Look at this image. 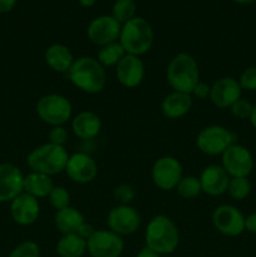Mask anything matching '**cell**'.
<instances>
[{
	"mask_svg": "<svg viewBox=\"0 0 256 257\" xmlns=\"http://www.w3.org/2000/svg\"><path fill=\"white\" fill-rule=\"evenodd\" d=\"M68 160L69 155L65 147L53 143H45L28 155L27 163L32 172L44 173L52 177L65 171Z\"/></svg>",
	"mask_w": 256,
	"mask_h": 257,
	"instance_id": "277c9868",
	"label": "cell"
},
{
	"mask_svg": "<svg viewBox=\"0 0 256 257\" xmlns=\"http://www.w3.org/2000/svg\"><path fill=\"white\" fill-rule=\"evenodd\" d=\"M48 137H49V143L64 147L68 141V132L62 125H55V127H52Z\"/></svg>",
	"mask_w": 256,
	"mask_h": 257,
	"instance_id": "e575fe53",
	"label": "cell"
},
{
	"mask_svg": "<svg viewBox=\"0 0 256 257\" xmlns=\"http://www.w3.org/2000/svg\"><path fill=\"white\" fill-rule=\"evenodd\" d=\"M237 136L222 125H208L200 131L196 146L207 156L222 155L230 146L235 145Z\"/></svg>",
	"mask_w": 256,
	"mask_h": 257,
	"instance_id": "8992f818",
	"label": "cell"
},
{
	"mask_svg": "<svg viewBox=\"0 0 256 257\" xmlns=\"http://www.w3.org/2000/svg\"><path fill=\"white\" fill-rule=\"evenodd\" d=\"M253 105L248 102L247 99H243V98H240L238 100H236L232 105L230 107L231 113L232 115H235L238 119H248L251 115V112H252Z\"/></svg>",
	"mask_w": 256,
	"mask_h": 257,
	"instance_id": "d6a6232c",
	"label": "cell"
},
{
	"mask_svg": "<svg viewBox=\"0 0 256 257\" xmlns=\"http://www.w3.org/2000/svg\"><path fill=\"white\" fill-rule=\"evenodd\" d=\"M212 223L216 230L225 236L241 235L245 231V216L235 206L221 205L212 213Z\"/></svg>",
	"mask_w": 256,
	"mask_h": 257,
	"instance_id": "8fae6325",
	"label": "cell"
},
{
	"mask_svg": "<svg viewBox=\"0 0 256 257\" xmlns=\"http://www.w3.org/2000/svg\"><path fill=\"white\" fill-rule=\"evenodd\" d=\"M18 0H0V13H9L17 5Z\"/></svg>",
	"mask_w": 256,
	"mask_h": 257,
	"instance_id": "f35d334b",
	"label": "cell"
},
{
	"mask_svg": "<svg viewBox=\"0 0 256 257\" xmlns=\"http://www.w3.org/2000/svg\"><path fill=\"white\" fill-rule=\"evenodd\" d=\"M54 183L50 176L39 172H30L24 176V192L35 198L48 197Z\"/></svg>",
	"mask_w": 256,
	"mask_h": 257,
	"instance_id": "cb8c5ba5",
	"label": "cell"
},
{
	"mask_svg": "<svg viewBox=\"0 0 256 257\" xmlns=\"http://www.w3.org/2000/svg\"><path fill=\"white\" fill-rule=\"evenodd\" d=\"M48 201L54 207L55 210L59 211L65 207H69L70 203V195L64 187L62 186H54L53 190L50 191L49 196H48Z\"/></svg>",
	"mask_w": 256,
	"mask_h": 257,
	"instance_id": "f546056e",
	"label": "cell"
},
{
	"mask_svg": "<svg viewBox=\"0 0 256 257\" xmlns=\"http://www.w3.org/2000/svg\"><path fill=\"white\" fill-rule=\"evenodd\" d=\"M241 89L238 80L232 77H223L211 85L210 99L217 108H230L236 100L241 98Z\"/></svg>",
	"mask_w": 256,
	"mask_h": 257,
	"instance_id": "e0dca14e",
	"label": "cell"
},
{
	"mask_svg": "<svg viewBox=\"0 0 256 257\" xmlns=\"http://www.w3.org/2000/svg\"><path fill=\"white\" fill-rule=\"evenodd\" d=\"M87 250L92 257H119L124 250L122 236L110 230H95L87 240Z\"/></svg>",
	"mask_w": 256,
	"mask_h": 257,
	"instance_id": "ba28073f",
	"label": "cell"
},
{
	"mask_svg": "<svg viewBox=\"0 0 256 257\" xmlns=\"http://www.w3.org/2000/svg\"><path fill=\"white\" fill-rule=\"evenodd\" d=\"M87 251V240L79 235H63L57 243L59 257H82Z\"/></svg>",
	"mask_w": 256,
	"mask_h": 257,
	"instance_id": "d4e9b609",
	"label": "cell"
},
{
	"mask_svg": "<svg viewBox=\"0 0 256 257\" xmlns=\"http://www.w3.org/2000/svg\"><path fill=\"white\" fill-rule=\"evenodd\" d=\"M127 54H146L153 44V30L150 23L141 17H136L122 25L119 40Z\"/></svg>",
	"mask_w": 256,
	"mask_h": 257,
	"instance_id": "5b68a950",
	"label": "cell"
},
{
	"mask_svg": "<svg viewBox=\"0 0 256 257\" xmlns=\"http://www.w3.org/2000/svg\"><path fill=\"white\" fill-rule=\"evenodd\" d=\"M45 63L54 72L68 73L74 63V57L68 47L63 44H53L44 53Z\"/></svg>",
	"mask_w": 256,
	"mask_h": 257,
	"instance_id": "7402d4cb",
	"label": "cell"
},
{
	"mask_svg": "<svg viewBox=\"0 0 256 257\" xmlns=\"http://www.w3.org/2000/svg\"><path fill=\"white\" fill-rule=\"evenodd\" d=\"M127 54L119 42L110 43V44L100 47L98 52L97 60L103 67H117L118 63L123 59V57Z\"/></svg>",
	"mask_w": 256,
	"mask_h": 257,
	"instance_id": "484cf974",
	"label": "cell"
},
{
	"mask_svg": "<svg viewBox=\"0 0 256 257\" xmlns=\"http://www.w3.org/2000/svg\"><path fill=\"white\" fill-rule=\"evenodd\" d=\"M122 25L112 15H100L94 18L87 28V37L93 44L104 47L119 40Z\"/></svg>",
	"mask_w": 256,
	"mask_h": 257,
	"instance_id": "4fadbf2b",
	"label": "cell"
},
{
	"mask_svg": "<svg viewBox=\"0 0 256 257\" xmlns=\"http://www.w3.org/2000/svg\"><path fill=\"white\" fill-rule=\"evenodd\" d=\"M166 78L175 92L191 94L196 84L200 82V69L192 55L178 53L168 63Z\"/></svg>",
	"mask_w": 256,
	"mask_h": 257,
	"instance_id": "3957f363",
	"label": "cell"
},
{
	"mask_svg": "<svg viewBox=\"0 0 256 257\" xmlns=\"http://www.w3.org/2000/svg\"><path fill=\"white\" fill-rule=\"evenodd\" d=\"M24 192V175L13 163H0V203L12 202Z\"/></svg>",
	"mask_w": 256,
	"mask_h": 257,
	"instance_id": "9a60e30c",
	"label": "cell"
},
{
	"mask_svg": "<svg viewBox=\"0 0 256 257\" xmlns=\"http://www.w3.org/2000/svg\"><path fill=\"white\" fill-rule=\"evenodd\" d=\"M176 188H177L178 195L182 198H186V200L197 197L202 192L200 178L195 177V176H186V177H182Z\"/></svg>",
	"mask_w": 256,
	"mask_h": 257,
	"instance_id": "83f0119b",
	"label": "cell"
},
{
	"mask_svg": "<svg viewBox=\"0 0 256 257\" xmlns=\"http://www.w3.org/2000/svg\"><path fill=\"white\" fill-rule=\"evenodd\" d=\"M182 165L171 156L158 158L152 167L153 183L162 191H171L177 187L182 178Z\"/></svg>",
	"mask_w": 256,
	"mask_h": 257,
	"instance_id": "30bf717a",
	"label": "cell"
},
{
	"mask_svg": "<svg viewBox=\"0 0 256 257\" xmlns=\"http://www.w3.org/2000/svg\"><path fill=\"white\" fill-rule=\"evenodd\" d=\"M107 225L110 231L119 236L132 235L140 228L141 215L130 205H118L109 211Z\"/></svg>",
	"mask_w": 256,
	"mask_h": 257,
	"instance_id": "7c38bea8",
	"label": "cell"
},
{
	"mask_svg": "<svg viewBox=\"0 0 256 257\" xmlns=\"http://www.w3.org/2000/svg\"><path fill=\"white\" fill-rule=\"evenodd\" d=\"M227 192L233 200L242 201L250 195L251 183L247 177H232L230 178Z\"/></svg>",
	"mask_w": 256,
	"mask_h": 257,
	"instance_id": "f1b7e54d",
	"label": "cell"
},
{
	"mask_svg": "<svg viewBox=\"0 0 256 257\" xmlns=\"http://www.w3.org/2000/svg\"><path fill=\"white\" fill-rule=\"evenodd\" d=\"M68 78L78 89L89 94L102 92L105 85L104 67L92 57L75 59L68 72Z\"/></svg>",
	"mask_w": 256,
	"mask_h": 257,
	"instance_id": "7a4b0ae2",
	"label": "cell"
},
{
	"mask_svg": "<svg viewBox=\"0 0 256 257\" xmlns=\"http://www.w3.org/2000/svg\"><path fill=\"white\" fill-rule=\"evenodd\" d=\"M136 12H137V4L135 0H115L112 8V17L120 25H123L136 18Z\"/></svg>",
	"mask_w": 256,
	"mask_h": 257,
	"instance_id": "4316f807",
	"label": "cell"
},
{
	"mask_svg": "<svg viewBox=\"0 0 256 257\" xmlns=\"http://www.w3.org/2000/svg\"><path fill=\"white\" fill-rule=\"evenodd\" d=\"M102 128L99 115L90 110H83L75 115L72 122L73 133L80 140H92L97 137Z\"/></svg>",
	"mask_w": 256,
	"mask_h": 257,
	"instance_id": "44dd1931",
	"label": "cell"
},
{
	"mask_svg": "<svg viewBox=\"0 0 256 257\" xmlns=\"http://www.w3.org/2000/svg\"><path fill=\"white\" fill-rule=\"evenodd\" d=\"M65 173L73 182L85 185L92 182L97 177L98 166L92 156L78 152L69 156V160L65 166Z\"/></svg>",
	"mask_w": 256,
	"mask_h": 257,
	"instance_id": "5bb4252c",
	"label": "cell"
},
{
	"mask_svg": "<svg viewBox=\"0 0 256 257\" xmlns=\"http://www.w3.org/2000/svg\"><path fill=\"white\" fill-rule=\"evenodd\" d=\"M192 108V97L191 94L182 92L170 93L166 95L161 104L163 115L168 119H177V118L183 117L190 112Z\"/></svg>",
	"mask_w": 256,
	"mask_h": 257,
	"instance_id": "ffe728a7",
	"label": "cell"
},
{
	"mask_svg": "<svg viewBox=\"0 0 256 257\" xmlns=\"http://www.w3.org/2000/svg\"><path fill=\"white\" fill-rule=\"evenodd\" d=\"M10 215L13 221L20 226H30L37 222L40 215L38 198L23 192L10 202Z\"/></svg>",
	"mask_w": 256,
	"mask_h": 257,
	"instance_id": "2e32d148",
	"label": "cell"
},
{
	"mask_svg": "<svg viewBox=\"0 0 256 257\" xmlns=\"http://www.w3.org/2000/svg\"><path fill=\"white\" fill-rule=\"evenodd\" d=\"M94 227H93L92 225H90V223H87V222H84L83 223V226L82 227H80V230H79V232H78V235L80 236V237H83V238H85V240H88V238L90 237V236L93 235V233H94Z\"/></svg>",
	"mask_w": 256,
	"mask_h": 257,
	"instance_id": "74e56055",
	"label": "cell"
},
{
	"mask_svg": "<svg viewBox=\"0 0 256 257\" xmlns=\"http://www.w3.org/2000/svg\"><path fill=\"white\" fill-rule=\"evenodd\" d=\"M202 192L210 196H221L227 192L230 176L227 175L222 166L211 165L203 168L200 177Z\"/></svg>",
	"mask_w": 256,
	"mask_h": 257,
	"instance_id": "d6986e66",
	"label": "cell"
},
{
	"mask_svg": "<svg viewBox=\"0 0 256 257\" xmlns=\"http://www.w3.org/2000/svg\"><path fill=\"white\" fill-rule=\"evenodd\" d=\"M84 222L85 220L82 212L78 211L77 208L70 207V206L57 211L54 216L55 227L62 235H70V233L78 235Z\"/></svg>",
	"mask_w": 256,
	"mask_h": 257,
	"instance_id": "603a6c76",
	"label": "cell"
},
{
	"mask_svg": "<svg viewBox=\"0 0 256 257\" xmlns=\"http://www.w3.org/2000/svg\"><path fill=\"white\" fill-rule=\"evenodd\" d=\"M136 197L135 188L131 185H119L113 191V198L119 205H130Z\"/></svg>",
	"mask_w": 256,
	"mask_h": 257,
	"instance_id": "1f68e13d",
	"label": "cell"
},
{
	"mask_svg": "<svg viewBox=\"0 0 256 257\" xmlns=\"http://www.w3.org/2000/svg\"><path fill=\"white\" fill-rule=\"evenodd\" d=\"M136 257H161V255H158L157 252H155V251L151 250L150 247L146 246V247H143L142 250L137 253V256Z\"/></svg>",
	"mask_w": 256,
	"mask_h": 257,
	"instance_id": "ab89813d",
	"label": "cell"
},
{
	"mask_svg": "<svg viewBox=\"0 0 256 257\" xmlns=\"http://www.w3.org/2000/svg\"><path fill=\"white\" fill-rule=\"evenodd\" d=\"M72 104L62 94L43 95L37 103V114L47 124L55 127L67 123L72 117Z\"/></svg>",
	"mask_w": 256,
	"mask_h": 257,
	"instance_id": "52a82bcc",
	"label": "cell"
},
{
	"mask_svg": "<svg viewBox=\"0 0 256 257\" xmlns=\"http://www.w3.org/2000/svg\"><path fill=\"white\" fill-rule=\"evenodd\" d=\"M222 167L232 177H247L253 170V157L250 151L242 145L230 146L221 155Z\"/></svg>",
	"mask_w": 256,
	"mask_h": 257,
	"instance_id": "9c48e42d",
	"label": "cell"
},
{
	"mask_svg": "<svg viewBox=\"0 0 256 257\" xmlns=\"http://www.w3.org/2000/svg\"><path fill=\"white\" fill-rule=\"evenodd\" d=\"M8 257H40V250L34 241H25L19 243Z\"/></svg>",
	"mask_w": 256,
	"mask_h": 257,
	"instance_id": "4dcf8cb0",
	"label": "cell"
},
{
	"mask_svg": "<svg viewBox=\"0 0 256 257\" xmlns=\"http://www.w3.org/2000/svg\"><path fill=\"white\" fill-rule=\"evenodd\" d=\"M115 75L123 87L136 88L145 78V64L137 55L125 54L115 67Z\"/></svg>",
	"mask_w": 256,
	"mask_h": 257,
	"instance_id": "ac0fdd59",
	"label": "cell"
},
{
	"mask_svg": "<svg viewBox=\"0 0 256 257\" xmlns=\"http://www.w3.org/2000/svg\"><path fill=\"white\" fill-rule=\"evenodd\" d=\"M146 246L158 255L172 253L180 243L176 223L165 215H157L148 222L145 232Z\"/></svg>",
	"mask_w": 256,
	"mask_h": 257,
	"instance_id": "6da1fadb",
	"label": "cell"
},
{
	"mask_svg": "<svg viewBox=\"0 0 256 257\" xmlns=\"http://www.w3.org/2000/svg\"><path fill=\"white\" fill-rule=\"evenodd\" d=\"M97 3V0H79V4L84 8H90Z\"/></svg>",
	"mask_w": 256,
	"mask_h": 257,
	"instance_id": "b9f144b4",
	"label": "cell"
},
{
	"mask_svg": "<svg viewBox=\"0 0 256 257\" xmlns=\"http://www.w3.org/2000/svg\"><path fill=\"white\" fill-rule=\"evenodd\" d=\"M232 2L233 3H237V4L245 5V4H251V3L256 2V0H232Z\"/></svg>",
	"mask_w": 256,
	"mask_h": 257,
	"instance_id": "7bdbcfd3",
	"label": "cell"
},
{
	"mask_svg": "<svg viewBox=\"0 0 256 257\" xmlns=\"http://www.w3.org/2000/svg\"><path fill=\"white\" fill-rule=\"evenodd\" d=\"M210 93H211V85L206 84V83L203 82H198L197 84H196V87L193 88L191 94L195 95L197 99L205 100L207 99V98H210Z\"/></svg>",
	"mask_w": 256,
	"mask_h": 257,
	"instance_id": "d590c367",
	"label": "cell"
},
{
	"mask_svg": "<svg viewBox=\"0 0 256 257\" xmlns=\"http://www.w3.org/2000/svg\"><path fill=\"white\" fill-rule=\"evenodd\" d=\"M248 119H250V123L252 124V127L256 128V104L253 105L252 112H251V115H250V118H248Z\"/></svg>",
	"mask_w": 256,
	"mask_h": 257,
	"instance_id": "60d3db41",
	"label": "cell"
},
{
	"mask_svg": "<svg viewBox=\"0 0 256 257\" xmlns=\"http://www.w3.org/2000/svg\"><path fill=\"white\" fill-rule=\"evenodd\" d=\"M245 230L251 233H256V212L245 217Z\"/></svg>",
	"mask_w": 256,
	"mask_h": 257,
	"instance_id": "8d00e7d4",
	"label": "cell"
},
{
	"mask_svg": "<svg viewBox=\"0 0 256 257\" xmlns=\"http://www.w3.org/2000/svg\"><path fill=\"white\" fill-rule=\"evenodd\" d=\"M241 89L250 90L253 92L256 90V67H248L241 73L240 79H238Z\"/></svg>",
	"mask_w": 256,
	"mask_h": 257,
	"instance_id": "836d02e7",
	"label": "cell"
}]
</instances>
